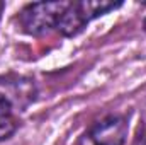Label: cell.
I'll return each mask as SVG.
<instances>
[{
    "instance_id": "cell-2",
    "label": "cell",
    "mask_w": 146,
    "mask_h": 145,
    "mask_svg": "<svg viewBox=\"0 0 146 145\" xmlns=\"http://www.w3.org/2000/svg\"><path fill=\"white\" fill-rule=\"evenodd\" d=\"M70 2H36L26 5L19 12V26L26 34L42 36L58 29Z\"/></svg>"
},
{
    "instance_id": "cell-5",
    "label": "cell",
    "mask_w": 146,
    "mask_h": 145,
    "mask_svg": "<svg viewBox=\"0 0 146 145\" xmlns=\"http://www.w3.org/2000/svg\"><path fill=\"white\" fill-rule=\"evenodd\" d=\"M131 145H146V99L143 108H141L139 123H138V128H136V133H134V138H133Z\"/></svg>"
},
{
    "instance_id": "cell-4",
    "label": "cell",
    "mask_w": 146,
    "mask_h": 145,
    "mask_svg": "<svg viewBox=\"0 0 146 145\" xmlns=\"http://www.w3.org/2000/svg\"><path fill=\"white\" fill-rule=\"evenodd\" d=\"M127 138V119L121 114H109L94 123L83 137V145H124Z\"/></svg>"
},
{
    "instance_id": "cell-3",
    "label": "cell",
    "mask_w": 146,
    "mask_h": 145,
    "mask_svg": "<svg viewBox=\"0 0 146 145\" xmlns=\"http://www.w3.org/2000/svg\"><path fill=\"white\" fill-rule=\"evenodd\" d=\"M122 3L121 2H107V0H82V2H70L66 12L63 14L60 24H58V33H61L66 38H73L80 34L88 22L94 19L107 14L110 10L119 9Z\"/></svg>"
},
{
    "instance_id": "cell-1",
    "label": "cell",
    "mask_w": 146,
    "mask_h": 145,
    "mask_svg": "<svg viewBox=\"0 0 146 145\" xmlns=\"http://www.w3.org/2000/svg\"><path fill=\"white\" fill-rule=\"evenodd\" d=\"M37 96L36 84L24 75H0V140L19 128L21 114Z\"/></svg>"
},
{
    "instance_id": "cell-7",
    "label": "cell",
    "mask_w": 146,
    "mask_h": 145,
    "mask_svg": "<svg viewBox=\"0 0 146 145\" xmlns=\"http://www.w3.org/2000/svg\"><path fill=\"white\" fill-rule=\"evenodd\" d=\"M2 9H3V3H2V2H0V12H2Z\"/></svg>"
},
{
    "instance_id": "cell-6",
    "label": "cell",
    "mask_w": 146,
    "mask_h": 145,
    "mask_svg": "<svg viewBox=\"0 0 146 145\" xmlns=\"http://www.w3.org/2000/svg\"><path fill=\"white\" fill-rule=\"evenodd\" d=\"M143 29H145V33H146V19H145V22H143Z\"/></svg>"
}]
</instances>
